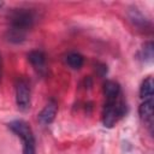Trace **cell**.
<instances>
[{
    "mask_svg": "<svg viewBox=\"0 0 154 154\" xmlns=\"http://www.w3.org/2000/svg\"><path fill=\"white\" fill-rule=\"evenodd\" d=\"M103 94L106 102L102 109V124L105 128H113L125 114L126 103L118 82L108 79L103 83Z\"/></svg>",
    "mask_w": 154,
    "mask_h": 154,
    "instance_id": "obj_1",
    "label": "cell"
},
{
    "mask_svg": "<svg viewBox=\"0 0 154 154\" xmlns=\"http://www.w3.org/2000/svg\"><path fill=\"white\" fill-rule=\"evenodd\" d=\"M36 13L32 8L18 7L12 8L8 13V28L6 31L7 41L20 43L25 40L28 31L34 26Z\"/></svg>",
    "mask_w": 154,
    "mask_h": 154,
    "instance_id": "obj_2",
    "label": "cell"
},
{
    "mask_svg": "<svg viewBox=\"0 0 154 154\" xmlns=\"http://www.w3.org/2000/svg\"><path fill=\"white\" fill-rule=\"evenodd\" d=\"M8 129L22 140L23 144V154H36V142L34 132L30 128V125L20 119L12 120L7 124Z\"/></svg>",
    "mask_w": 154,
    "mask_h": 154,
    "instance_id": "obj_3",
    "label": "cell"
},
{
    "mask_svg": "<svg viewBox=\"0 0 154 154\" xmlns=\"http://www.w3.org/2000/svg\"><path fill=\"white\" fill-rule=\"evenodd\" d=\"M14 91L17 107L22 112H26L31 103V90L29 81L24 77H18L14 83Z\"/></svg>",
    "mask_w": 154,
    "mask_h": 154,
    "instance_id": "obj_4",
    "label": "cell"
},
{
    "mask_svg": "<svg viewBox=\"0 0 154 154\" xmlns=\"http://www.w3.org/2000/svg\"><path fill=\"white\" fill-rule=\"evenodd\" d=\"M28 60L31 64V66L34 67V70L41 75L45 76L47 72V64H46V55L42 51L35 49L28 53Z\"/></svg>",
    "mask_w": 154,
    "mask_h": 154,
    "instance_id": "obj_5",
    "label": "cell"
},
{
    "mask_svg": "<svg viewBox=\"0 0 154 154\" xmlns=\"http://www.w3.org/2000/svg\"><path fill=\"white\" fill-rule=\"evenodd\" d=\"M138 114L149 132H153V100L142 101L138 107Z\"/></svg>",
    "mask_w": 154,
    "mask_h": 154,
    "instance_id": "obj_6",
    "label": "cell"
},
{
    "mask_svg": "<svg viewBox=\"0 0 154 154\" xmlns=\"http://www.w3.org/2000/svg\"><path fill=\"white\" fill-rule=\"evenodd\" d=\"M57 112H58V103L54 99H51L47 102V105L43 107V109L38 113V122L43 125H49L54 120Z\"/></svg>",
    "mask_w": 154,
    "mask_h": 154,
    "instance_id": "obj_7",
    "label": "cell"
},
{
    "mask_svg": "<svg viewBox=\"0 0 154 154\" xmlns=\"http://www.w3.org/2000/svg\"><path fill=\"white\" fill-rule=\"evenodd\" d=\"M129 18L131 20V23L138 29L144 31H152V23L149 22V19H147L138 10H131L129 11Z\"/></svg>",
    "mask_w": 154,
    "mask_h": 154,
    "instance_id": "obj_8",
    "label": "cell"
},
{
    "mask_svg": "<svg viewBox=\"0 0 154 154\" xmlns=\"http://www.w3.org/2000/svg\"><path fill=\"white\" fill-rule=\"evenodd\" d=\"M154 95V82L152 77H147L143 79L140 87V99L142 101H148L153 100Z\"/></svg>",
    "mask_w": 154,
    "mask_h": 154,
    "instance_id": "obj_9",
    "label": "cell"
},
{
    "mask_svg": "<svg viewBox=\"0 0 154 154\" xmlns=\"http://www.w3.org/2000/svg\"><path fill=\"white\" fill-rule=\"evenodd\" d=\"M65 61H66V64H67L71 69H73V70H79V69L83 66V64H84V58H83L82 54H79V53H77V52H71V53H69V54L66 55Z\"/></svg>",
    "mask_w": 154,
    "mask_h": 154,
    "instance_id": "obj_10",
    "label": "cell"
},
{
    "mask_svg": "<svg viewBox=\"0 0 154 154\" xmlns=\"http://www.w3.org/2000/svg\"><path fill=\"white\" fill-rule=\"evenodd\" d=\"M140 58L144 63H152L153 61V42L152 41H148L147 43H144L143 48L140 52Z\"/></svg>",
    "mask_w": 154,
    "mask_h": 154,
    "instance_id": "obj_11",
    "label": "cell"
},
{
    "mask_svg": "<svg viewBox=\"0 0 154 154\" xmlns=\"http://www.w3.org/2000/svg\"><path fill=\"white\" fill-rule=\"evenodd\" d=\"M1 77H2V60L0 57V81H1Z\"/></svg>",
    "mask_w": 154,
    "mask_h": 154,
    "instance_id": "obj_12",
    "label": "cell"
},
{
    "mask_svg": "<svg viewBox=\"0 0 154 154\" xmlns=\"http://www.w3.org/2000/svg\"><path fill=\"white\" fill-rule=\"evenodd\" d=\"M2 6H4V2H2V1H0V8H1Z\"/></svg>",
    "mask_w": 154,
    "mask_h": 154,
    "instance_id": "obj_13",
    "label": "cell"
}]
</instances>
